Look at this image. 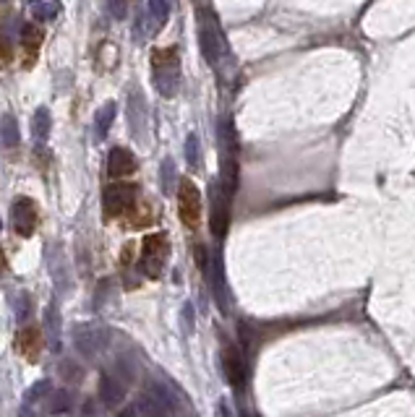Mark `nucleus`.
<instances>
[{
	"label": "nucleus",
	"instance_id": "26",
	"mask_svg": "<svg viewBox=\"0 0 415 417\" xmlns=\"http://www.w3.org/2000/svg\"><path fill=\"white\" fill-rule=\"evenodd\" d=\"M107 11H112L115 16H123V11H126V6H123V3H120V6H107Z\"/></svg>",
	"mask_w": 415,
	"mask_h": 417
},
{
	"label": "nucleus",
	"instance_id": "29",
	"mask_svg": "<svg viewBox=\"0 0 415 417\" xmlns=\"http://www.w3.org/2000/svg\"><path fill=\"white\" fill-rule=\"evenodd\" d=\"M0 230H3V219H0Z\"/></svg>",
	"mask_w": 415,
	"mask_h": 417
},
{
	"label": "nucleus",
	"instance_id": "10",
	"mask_svg": "<svg viewBox=\"0 0 415 417\" xmlns=\"http://www.w3.org/2000/svg\"><path fill=\"white\" fill-rule=\"evenodd\" d=\"M222 371L228 376V383H230L235 391H243L246 386V365H243V355H240L238 347L228 344L222 350Z\"/></svg>",
	"mask_w": 415,
	"mask_h": 417
},
{
	"label": "nucleus",
	"instance_id": "2",
	"mask_svg": "<svg viewBox=\"0 0 415 417\" xmlns=\"http://www.w3.org/2000/svg\"><path fill=\"white\" fill-rule=\"evenodd\" d=\"M196 16H199V47H202L204 57L209 65H220L222 57L228 55V42L217 24V16L209 6L196 8Z\"/></svg>",
	"mask_w": 415,
	"mask_h": 417
},
{
	"label": "nucleus",
	"instance_id": "12",
	"mask_svg": "<svg viewBox=\"0 0 415 417\" xmlns=\"http://www.w3.org/2000/svg\"><path fill=\"white\" fill-rule=\"evenodd\" d=\"M136 154L126 146H115L110 149V157H107V175L110 177H126L131 172H136Z\"/></svg>",
	"mask_w": 415,
	"mask_h": 417
},
{
	"label": "nucleus",
	"instance_id": "1",
	"mask_svg": "<svg viewBox=\"0 0 415 417\" xmlns=\"http://www.w3.org/2000/svg\"><path fill=\"white\" fill-rule=\"evenodd\" d=\"M152 83L162 97H173L180 89V57L176 47H159L152 53Z\"/></svg>",
	"mask_w": 415,
	"mask_h": 417
},
{
	"label": "nucleus",
	"instance_id": "3",
	"mask_svg": "<svg viewBox=\"0 0 415 417\" xmlns=\"http://www.w3.org/2000/svg\"><path fill=\"white\" fill-rule=\"evenodd\" d=\"M167 13H170V6L165 0H149L144 8L136 13L133 19V39L138 45L149 42L152 37H157V32L165 27Z\"/></svg>",
	"mask_w": 415,
	"mask_h": 417
},
{
	"label": "nucleus",
	"instance_id": "28",
	"mask_svg": "<svg viewBox=\"0 0 415 417\" xmlns=\"http://www.w3.org/2000/svg\"><path fill=\"white\" fill-rule=\"evenodd\" d=\"M0 271H6V256H3V250H0Z\"/></svg>",
	"mask_w": 415,
	"mask_h": 417
},
{
	"label": "nucleus",
	"instance_id": "23",
	"mask_svg": "<svg viewBox=\"0 0 415 417\" xmlns=\"http://www.w3.org/2000/svg\"><path fill=\"white\" fill-rule=\"evenodd\" d=\"M173 186H176V162L165 159L162 162V193L170 196L173 193Z\"/></svg>",
	"mask_w": 415,
	"mask_h": 417
},
{
	"label": "nucleus",
	"instance_id": "16",
	"mask_svg": "<svg viewBox=\"0 0 415 417\" xmlns=\"http://www.w3.org/2000/svg\"><path fill=\"white\" fill-rule=\"evenodd\" d=\"M45 331H47V347L53 350V353H58L60 350V313H58L55 306H50L45 310Z\"/></svg>",
	"mask_w": 415,
	"mask_h": 417
},
{
	"label": "nucleus",
	"instance_id": "4",
	"mask_svg": "<svg viewBox=\"0 0 415 417\" xmlns=\"http://www.w3.org/2000/svg\"><path fill=\"white\" fill-rule=\"evenodd\" d=\"M141 259H138V269L144 271L147 277L157 279L165 269L167 253H170V245H167V235L165 232H152L144 238V245H141Z\"/></svg>",
	"mask_w": 415,
	"mask_h": 417
},
{
	"label": "nucleus",
	"instance_id": "14",
	"mask_svg": "<svg viewBox=\"0 0 415 417\" xmlns=\"http://www.w3.org/2000/svg\"><path fill=\"white\" fill-rule=\"evenodd\" d=\"M42 29L34 27V24H24L21 27V47H24V65H34V57H37L39 47H42Z\"/></svg>",
	"mask_w": 415,
	"mask_h": 417
},
{
	"label": "nucleus",
	"instance_id": "17",
	"mask_svg": "<svg viewBox=\"0 0 415 417\" xmlns=\"http://www.w3.org/2000/svg\"><path fill=\"white\" fill-rule=\"evenodd\" d=\"M115 112H118L115 102H105L97 110V115H94V139L97 141H102L107 136V130H110L112 121H115Z\"/></svg>",
	"mask_w": 415,
	"mask_h": 417
},
{
	"label": "nucleus",
	"instance_id": "19",
	"mask_svg": "<svg viewBox=\"0 0 415 417\" xmlns=\"http://www.w3.org/2000/svg\"><path fill=\"white\" fill-rule=\"evenodd\" d=\"M0 141H3V146L6 149H16L21 141V133H19V123L13 115H3L0 118Z\"/></svg>",
	"mask_w": 415,
	"mask_h": 417
},
{
	"label": "nucleus",
	"instance_id": "7",
	"mask_svg": "<svg viewBox=\"0 0 415 417\" xmlns=\"http://www.w3.org/2000/svg\"><path fill=\"white\" fill-rule=\"evenodd\" d=\"M136 196H138V188L129 186V183L107 186L105 188V193H102V209H105V217H107V219H115V217H120V214L133 212Z\"/></svg>",
	"mask_w": 415,
	"mask_h": 417
},
{
	"label": "nucleus",
	"instance_id": "5",
	"mask_svg": "<svg viewBox=\"0 0 415 417\" xmlns=\"http://www.w3.org/2000/svg\"><path fill=\"white\" fill-rule=\"evenodd\" d=\"M141 417H178V402L167 386H149L138 402Z\"/></svg>",
	"mask_w": 415,
	"mask_h": 417
},
{
	"label": "nucleus",
	"instance_id": "18",
	"mask_svg": "<svg viewBox=\"0 0 415 417\" xmlns=\"http://www.w3.org/2000/svg\"><path fill=\"white\" fill-rule=\"evenodd\" d=\"M129 123L133 136H141V128L147 125V107H144V100L138 92L133 94V100L129 97Z\"/></svg>",
	"mask_w": 415,
	"mask_h": 417
},
{
	"label": "nucleus",
	"instance_id": "21",
	"mask_svg": "<svg viewBox=\"0 0 415 417\" xmlns=\"http://www.w3.org/2000/svg\"><path fill=\"white\" fill-rule=\"evenodd\" d=\"M60 13V6L58 3H34L32 6V16L37 21H53Z\"/></svg>",
	"mask_w": 415,
	"mask_h": 417
},
{
	"label": "nucleus",
	"instance_id": "25",
	"mask_svg": "<svg viewBox=\"0 0 415 417\" xmlns=\"http://www.w3.org/2000/svg\"><path fill=\"white\" fill-rule=\"evenodd\" d=\"M71 404V399L65 397V394H55V402L50 404V412H60V409H68Z\"/></svg>",
	"mask_w": 415,
	"mask_h": 417
},
{
	"label": "nucleus",
	"instance_id": "20",
	"mask_svg": "<svg viewBox=\"0 0 415 417\" xmlns=\"http://www.w3.org/2000/svg\"><path fill=\"white\" fill-rule=\"evenodd\" d=\"M50 112H47V107H37L34 110V118H32V136H34V141L37 144H45L47 139H50Z\"/></svg>",
	"mask_w": 415,
	"mask_h": 417
},
{
	"label": "nucleus",
	"instance_id": "6",
	"mask_svg": "<svg viewBox=\"0 0 415 417\" xmlns=\"http://www.w3.org/2000/svg\"><path fill=\"white\" fill-rule=\"evenodd\" d=\"M178 217L188 230H196L202 222V193L188 177L178 183Z\"/></svg>",
	"mask_w": 415,
	"mask_h": 417
},
{
	"label": "nucleus",
	"instance_id": "22",
	"mask_svg": "<svg viewBox=\"0 0 415 417\" xmlns=\"http://www.w3.org/2000/svg\"><path fill=\"white\" fill-rule=\"evenodd\" d=\"M11 57H13V47H11V37H8V29L0 19V65H8Z\"/></svg>",
	"mask_w": 415,
	"mask_h": 417
},
{
	"label": "nucleus",
	"instance_id": "11",
	"mask_svg": "<svg viewBox=\"0 0 415 417\" xmlns=\"http://www.w3.org/2000/svg\"><path fill=\"white\" fill-rule=\"evenodd\" d=\"M74 344L76 350L86 357H94V355H100L105 347H107V334L102 331V329H89V326H79L74 334Z\"/></svg>",
	"mask_w": 415,
	"mask_h": 417
},
{
	"label": "nucleus",
	"instance_id": "24",
	"mask_svg": "<svg viewBox=\"0 0 415 417\" xmlns=\"http://www.w3.org/2000/svg\"><path fill=\"white\" fill-rule=\"evenodd\" d=\"M185 159H188V165L194 167V170H199V165H202V157H199V139H196L194 133L185 139Z\"/></svg>",
	"mask_w": 415,
	"mask_h": 417
},
{
	"label": "nucleus",
	"instance_id": "9",
	"mask_svg": "<svg viewBox=\"0 0 415 417\" xmlns=\"http://www.w3.org/2000/svg\"><path fill=\"white\" fill-rule=\"evenodd\" d=\"M212 235L220 240L225 238V232L230 227V201H232V193H228L220 183H212Z\"/></svg>",
	"mask_w": 415,
	"mask_h": 417
},
{
	"label": "nucleus",
	"instance_id": "8",
	"mask_svg": "<svg viewBox=\"0 0 415 417\" xmlns=\"http://www.w3.org/2000/svg\"><path fill=\"white\" fill-rule=\"evenodd\" d=\"M39 222V209L37 201L29 198V196H19L13 204H11V227L16 230V235L21 238H32L37 230Z\"/></svg>",
	"mask_w": 415,
	"mask_h": 417
},
{
	"label": "nucleus",
	"instance_id": "27",
	"mask_svg": "<svg viewBox=\"0 0 415 417\" xmlns=\"http://www.w3.org/2000/svg\"><path fill=\"white\" fill-rule=\"evenodd\" d=\"M118 417H136V409H133V407H126Z\"/></svg>",
	"mask_w": 415,
	"mask_h": 417
},
{
	"label": "nucleus",
	"instance_id": "13",
	"mask_svg": "<svg viewBox=\"0 0 415 417\" xmlns=\"http://www.w3.org/2000/svg\"><path fill=\"white\" fill-rule=\"evenodd\" d=\"M126 383H129V378L126 376H120V371L115 368V371L105 373L100 381V397L105 404H118L120 399H123V394H126Z\"/></svg>",
	"mask_w": 415,
	"mask_h": 417
},
{
	"label": "nucleus",
	"instance_id": "15",
	"mask_svg": "<svg viewBox=\"0 0 415 417\" xmlns=\"http://www.w3.org/2000/svg\"><path fill=\"white\" fill-rule=\"evenodd\" d=\"M16 347H19L21 357H27L29 362H37L39 357V347H42V336L34 326H27L21 329L19 336H16Z\"/></svg>",
	"mask_w": 415,
	"mask_h": 417
}]
</instances>
